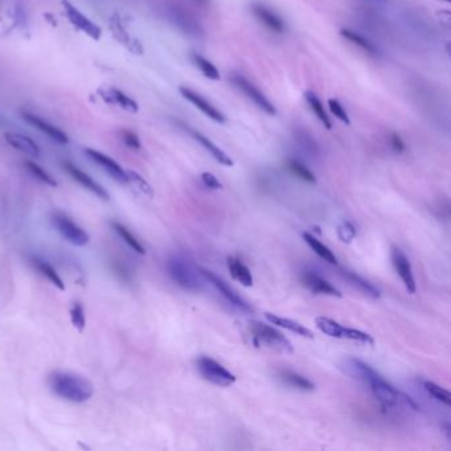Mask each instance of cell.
<instances>
[{"mask_svg": "<svg viewBox=\"0 0 451 451\" xmlns=\"http://www.w3.org/2000/svg\"><path fill=\"white\" fill-rule=\"evenodd\" d=\"M50 386L60 399L82 404L94 395L93 384L81 375L70 372H54L50 376Z\"/></svg>", "mask_w": 451, "mask_h": 451, "instance_id": "6da1fadb", "label": "cell"}, {"mask_svg": "<svg viewBox=\"0 0 451 451\" xmlns=\"http://www.w3.org/2000/svg\"><path fill=\"white\" fill-rule=\"evenodd\" d=\"M167 273L175 283L184 290L200 292L204 289L206 278L201 276L199 267L182 257L175 256L167 261Z\"/></svg>", "mask_w": 451, "mask_h": 451, "instance_id": "7a4b0ae2", "label": "cell"}, {"mask_svg": "<svg viewBox=\"0 0 451 451\" xmlns=\"http://www.w3.org/2000/svg\"><path fill=\"white\" fill-rule=\"evenodd\" d=\"M252 343L257 348H266L279 353H293L294 348L282 332L260 322H252L249 326Z\"/></svg>", "mask_w": 451, "mask_h": 451, "instance_id": "3957f363", "label": "cell"}, {"mask_svg": "<svg viewBox=\"0 0 451 451\" xmlns=\"http://www.w3.org/2000/svg\"><path fill=\"white\" fill-rule=\"evenodd\" d=\"M167 14L175 27H177L184 35L193 38H203L204 30L199 19L193 15L191 10L179 1H173L167 7Z\"/></svg>", "mask_w": 451, "mask_h": 451, "instance_id": "277c9868", "label": "cell"}, {"mask_svg": "<svg viewBox=\"0 0 451 451\" xmlns=\"http://www.w3.org/2000/svg\"><path fill=\"white\" fill-rule=\"evenodd\" d=\"M315 324L323 333L329 335L331 338L352 340V342L365 344V346H373L375 344V339L369 333L356 330V329L344 327L340 323L335 322L333 319H330L327 316H318L315 319Z\"/></svg>", "mask_w": 451, "mask_h": 451, "instance_id": "5b68a950", "label": "cell"}, {"mask_svg": "<svg viewBox=\"0 0 451 451\" xmlns=\"http://www.w3.org/2000/svg\"><path fill=\"white\" fill-rule=\"evenodd\" d=\"M196 366L197 371L200 372V375L204 377V380L217 385V386H232L237 377L229 372L224 365L220 364L219 362L207 358V356H201L196 360Z\"/></svg>", "mask_w": 451, "mask_h": 451, "instance_id": "8992f818", "label": "cell"}, {"mask_svg": "<svg viewBox=\"0 0 451 451\" xmlns=\"http://www.w3.org/2000/svg\"><path fill=\"white\" fill-rule=\"evenodd\" d=\"M230 81L239 90H241L243 94L258 109H261L263 113H266L267 116H272V117H274L277 114L276 106L272 104L269 101V98L261 91L260 89L256 87L253 82H250L245 76L240 74V73H232Z\"/></svg>", "mask_w": 451, "mask_h": 451, "instance_id": "52a82bcc", "label": "cell"}, {"mask_svg": "<svg viewBox=\"0 0 451 451\" xmlns=\"http://www.w3.org/2000/svg\"><path fill=\"white\" fill-rule=\"evenodd\" d=\"M339 369L352 380L362 382L368 386L382 377V375L377 373V371H375L371 365L355 358H344L339 363Z\"/></svg>", "mask_w": 451, "mask_h": 451, "instance_id": "ba28073f", "label": "cell"}, {"mask_svg": "<svg viewBox=\"0 0 451 451\" xmlns=\"http://www.w3.org/2000/svg\"><path fill=\"white\" fill-rule=\"evenodd\" d=\"M54 228L58 233L72 245L85 246L89 243V234L80 226H77L68 216L63 213H54L52 217Z\"/></svg>", "mask_w": 451, "mask_h": 451, "instance_id": "9c48e42d", "label": "cell"}, {"mask_svg": "<svg viewBox=\"0 0 451 451\" xmlns=\"http://www.w3.org/2000/svg\"><path fill=\"white\" fill-rule=\"evenodd\" d=\"M199 270H200L201 276L206 278V280H208L209 283H212V285L216 287V290H217L220 294L223 295L230 305H233L234 307H237V309L241 310V311H246V313H250V311H252V307L249 306V303H248L243 298H241L240 295L237 294V293H236V292H234V290L226 283L224 279H221L219 276H216L214 273H212V272H209V270H206V269H203V267H199Z\"/></svg>", "mask_w": 451, "mask_h": 451, "instance_id": "30bf717a", "label": "cell"}, {"mask_svg": "<svg viewBox=\"0 0 451 451\" xmlns=\"http://www.w3.org/2000/svg\"><path fill=\"white\" fill-rule=\"evenodd\" d=\"M179 91L188 102H191L197 110H200L204 116H207L209 120L217 122V123H226V114L221 110H219L214 104H210L208 100H206L201 94L196 93L195 90L187 87H179Z\"/></svg>", "mask_w": 451, "mask_h": 451, "instance_id": "8fae6325", "label": "cell"}, {"mask_svg": "<svg viewBox=\"0 0 451 451\" xmlns=\"http://www.w3.org/2000/svg\"><path fill=\"white\" fill-rule=\"evenodd\" d=\"M63 7L65 11L67 18L69 19L70 23L77 27L80 31H82L84 34L90 36L93 40H100L102 31L101 28L94 24L90 19L87 18L78 8H76L70 1L68 0H63Z\"/></svg>", "mask_w": 451, "mask_h": 451, "instance_id": "7c38bea8", "label": "cell"}, {"mask_svg": "<svg viewBox=\"0 0 451 451\" xmlns=\"http://www.w3.org/2000/svg\"><path fill=\"white\" fill-rule=\"evenodd\" d=\"M252 12L256 16V19L260 21L261 24L269 30L270 32L276 35H282L286 30L283 19L274 12L270 7H267L263 3H253L252 4Z\"/></svg>", "mask_w": 451, "mask_h": 451, "instance_id": "4fadbf2b", "label": "cell"}, {"mask_svg": "<svg viewBox=\"0 0 451 451\" xmlns=\"http://www.w3.org/2000/svg\"><path fill=\"white\" fill-rule=\"evenodd\" d=\"M392 263L396 269V273L404 282L406 290L412 294L416 293V280L413 276L410 261L408 260V257L399 250V248H392Z\"/></svg>", "mask_w": 451, "mask_h": 451, "instance_id": "5bb4252c", "label": "cell"}, {"mask_svg": "<svg viewBox=\"0 0 451 451\" xmlns=\"http://www.w3.org/2000/svg\"><path fill=\"white\" fill-rule=\"evenodd\" d=\"M21 117H23L24 121L30 123L31 126L36 127L37 130H40L41 133H44L45 135H48L54 142L61 143V144H67L69 142L68 135L63 130H60L58 127L53 126L52 123H50V122L44 121L43 118L37 117L35 114L27 113V111H21Z\"/></svg>", "mask_w": 451, "mask_h": 451, "instance_id": "9a60e30c", "label": "cell"}, {"mask_svg": "<svg viewBox=\"0 0 451 451\" xmlns=\"http://www.w3.org/2000/svg\"><path fill=\"white\" fill-rule=\"evenodd\" d=\"M65 171L77 182L80 183L82 187H85L87 190L94 193L97 197L102 199V200H109V193L104 190V187H101L94 179H91L89 175L85 174L82 170H80L78 167H76L74 164H72L70 162H64L63 163Z\"/></svg>", "mask_w": 451, "mask_h": 451, "instance_id": "2e32d148", "label": "cell"}, {"mask_svg": "<svg viewBox=\"0 0 451 451\" xmlns=\"http://www.w3.org/2000/svg\"><path fill=\"white\" fill-rule=\"evenodd\" d=\"M85 153H87V157H90L93 162H96L97 164H100L114 180H117L120 183H127V173L116 160H113L111 157L104 155L97 150H93V148H87Z\"/></svg>", "mask_w": 451, "mask_h": 451, "instance_id": "e0dca14e", "label": "cell"}, {"mask_svg": "<svg viewBox=\"0 0 451 451\" xmlns=\"http://www.w3.org/2000/svg\"><path fill=\"white\" fill-rule=\"evenodd\" d=\"M303 286L306 289H309L313 294L318 295H330V296H336V298H342V293L332 286L329 280H326L324 278L320 277L319 274L313 273V272H307L305 273L302 278H300Z\"/></svg>", "mask_w": 451, "mask_h": 451, "instance_id": "ac0fdd59", "label": "cell"}, {"mask_svg": "<svg viewBox=\"0 0 451 451\" xmlns=\"http://www.w3.org/2000/svg\"><path fill=\"white\" fill-rule=\"evenodd\" d=\"M182 126L184 127L186 131H188V134L191 135L192 138L195 139L197 143H200V144L208 151L209 154L214 157L220 164L226 166V167H232V166L234 164L233 160L229 157V155H226V153H224L219 146H216V144H214L210 139L207 138L204 134H201L200 131H197V130H195V129H192V127H188V126H186V124H182Z\"/></svg>", "mask_w": 451, "mask_h": 451, "instance_id": "d6986e66", "label": "cell"}, {"mask_svg": "<svg viewBox=\"0 0 451 451\" xmlns=\"http://www.w3.org/2000/svg\"><path fill=\"white\" fill-rule=\"evenodd\" d=\"M100 96L102 100L107 104H118L121 106L123 110L130 111V113H137L139 110V106L133 98L126 96L123 91L114 89V87H107V89H101Z\"/></svg>", "mask_w": 451, "mask_h": 451, "instance_id": "ffe728a7", "label": "cell"}, {"mask_svg": "<svg viewBox=\"0 0 451 451\" xmlns=\"http://www.w3.org/2000/svg\"><path fill=\"white\" fill-rule=\"evenodd\" d=\"M4 139L7 140V143L10 146H12L14 148H16L19 151L30 155V157H40V148L36 144L34 139L24 135V134H19V133H4Z\"/></svg>", "mask_w": 451, "mask_h": 451, "instance_id": "44dd1931", "label": "cell"}, {"mask_svg": "<svg viewBox=\"0 0 451 451\" xmlns=\"http://www.w3.org/2000/svg\"><path fill=\"white\" fill-rule=\"evenodd\" d=\"M265 318H266L272 324H276L278 327H282V329H285V330L292 331V332H294L296 335H300V336L307 338V339H314L313 332L309 330L307 327H305L303 324L298 323L296 320L287 319V318H282V316H278L276 314L270 313H265Z\"/></svg>", "mask_w": 451, "mask_h": 451, "instance_id": "7402d4cb", "label": "cell"}, {"mask_svg": "<svg viewBox=\"0 0 451 451\" xmlns=\"http://www.w3.org/2000/svg\"><path fill=\"white\" fill-rule=\"evenodd\" d=\"M340 35L343 36L349 43H352L353 45H356L358 48H360L363 52L368 53L371 56H379L380 54V48L373 41H371L368 37H365L359 32H355L352 30L344 28V30L340 31Z\"/></svg>", "mask_w": 451, "mask_h": 451, "instance_id": "603a6c76", "label": "cell"}, {"mask_svg": "<svg viewBox=\"0 0 451 451\" xmlns=\"http://www.w3.org/2000/svg\"><path fill=\"white\" fill-rule=\"evenodd\" d=\"M295 142L298 143V146L310 157H319L320 154V147L316 142V139L314 138L310 131H307L303 127H298L294 130Z\"/></svg>", "mask_w": 451, "mask_h": 451, "instance_id": "cb8c5ba5", "label": "cell"}, {"mask_svg": "<svg viewBox=\"0 0 451 451\" xmlns=\"http://www.w3.org/2000/svg\"><path fill=\"white\" fill-rule=\"evenodd\" d=\"M279 379L282 380L283 384H286L290 388H294L302 392H311L315 389V385L313 382H310L309 379H306L305 376L296 373L294 371H289V369H283L279 372Z\"/></svg>", "mask_w": 451, "mask_h": 451, "instance_id": "d4e9b609", "label": "cell"}, {"mask_svg": "<svg viewBox=\"0 0 451 451\" xmlns=\"http://www.w3.org/2000/svg\"><path fill=\"white\" fill-rule=\"evenodd\" d=\"M228 269L230 272V276L237 282H240L245 287H250L253 285V276L246 265H243L241 261L234 257L228 258Z\"/></svg>", "mask_w": 451, "mask_h": 451, "instance_id": "484cf974", "label": "cell"}, {"mask_svg": "<svg viewBox=\"0 0 451 451\" xmlns=\"http://www.w3.org/2000/svg\"><path fill=\"white\" fill-rule=\"evenodd\" d=\"M305 98H306V102L310 106L311 111L316 116V118L320 121V123L327 130H331L332 129V122H331V118L329 117L326 109H324V104L319 100V97L313 91H306Z\"/></svg>", "mask_w": 451, "mask_h": 451, "instance_id": "4316f807", "label": "cell"}, {"mask_svg": "<svg viewBox=\"0 0 451 451\" xmlns=\"http://www.w3.org/2000/svg\"><path fill=\"white\" fill-rule=\"evenodd\" d=\"M343 276H344V278L347 279L348 282H349L353 287H356L360 293H363V294L369 296V298H372V299H379V298H380V292H379V289H376V286H373L371 282L365 280L364 278H362L360 276L352 273V272H344Z\"/></svg>", "mask_w": 451, "mask_h": 451, "instance_id": "83f0119b", "label": "cell"}, {"mask_svg": "<svg viewBox=\"0 0 451 451\" xmlns=\"http://www.w3.org/2000/svg\"><path fill=\"white\" fill-rule=\"evenodd\" d=\"M32 265L35 266L36 270L47 278L52 285H54L58 290L64 292L65 290V283L64 280L61 279V277L57 274V272L54 270L52 265H50L48 262L45 261L40 260V258H32Z\"/></svg>", "mask_w": 451, "mask_h": 451, "instance_id": "f1b7e54d", "label": "cell"}, {"mask_svg": "<svg viewBox=\"0 0 451 451\" xmlns=\"http://www.w3.org/2000/svg\"><path fill=\"white\" fill-rule=\"evenodd\" d=\"M286 168L292 174L295 175L298 179H300V180H303L306 183H310V184H315L316 183V177H315L313 171L305 163H302L298 159L289 157L286 160Z\"/></svg>", "mask_w": 451, "mask_h": 451, "instance_id": "f546056e", "label": "cell"}, {"mask_svg": "<svg viewBox=\"0 0 451 451\" xmlns=\"http://www.w3.org/2000/svg\"><path fill=\"white\" fill-rule=\"evenodd\" d=\"M191 60L192 63L195 64V67L200 70L203 73V76L207 77L208 80L219 81L221 78L220 72H219V69L216 68V65L212 61H209L208 58L203 57L201 54L192 53Z\"/></svg>", "mask_w": 451, "mask_h": 451, "instance_id": "4dcf8cb0", "label": "cell"}, {"mask_svg": "<svg viewBox=\"0 0 451 451\" xmlns=\"http://www.w3.org/2000/svg\"><path fill=\"white\" fill-rule=\"evenodd\" d=\"M303 239H305L306 243L313 249L314 252H315L322 260L329 262L331 265H336V263H338V260H336L335 254L331 252L330 248L326 246L324 243H320L319 240H316L313 234H310L309 232H305V233H303Z\"/></svg>", "mask_w": 451, "mask_h": 451, "instance_id": "1f68e13d", "label": "cell"}, {"mask_svg": "<svg viewBox=\"0 0 451 451\" xmlns=\"http://www.w3.org/2000/svg\"><path fill=\"white\" fill-rule=\"evenodd\" d=\"M111 228L116 230V233L121 237L122 240L129 245V248H131L134 252H137L139 254H144L146 253L143 245L139 243L138 239L126 226H122L120 223L113 221L111 223Z\"/></svg>", "mask_w": 451, "mask_h": 451, "instance_id": "d6a6232c", "label": "cell"}, {"mask_svg": "<svg viewBox=\"0 0 451 451\" xmlns=\"http://www.w3.org/2000/svg\"><path fill=\"white\" fill-rule=\"evenodd\" d=\"M424 386H425L426 392H428L432 397L438 399V401L442 402V404H445L446 406H450L451 396L448 389H445V388L437 385V384L433 382H425Z\"/></svg>", "mask_w": 451, "mask_h": 451, "instance_id": "836d02e7", "label": "cell"}, {"mask_svg": "<svg viewBox=\"0 0 451 451\" xmlns=\"http://www.w3.org/2000/svg\"><path fill=\"white\" fill-rule=\"evenodd\" d=\"M25 167H27V170H28L31 174L35 176L36 179H38V180L43 182L44 184H48V186H51V187H57V182H56L52 176L48 174L44 168H41L37 163H35V162H31V160L25 162Z\"/></svg>", "mask_w": 451, "mask_h": 451, "instance_id": "e575fe53", "label": "cell"}, {"mask_svg": "<svg viewBox=\"0 0 451 451\" xmlns=\"http://www.w3.org/2000/svg\"><path fill=\"white\" fill-rule=\"evenodd\" d=\"M70 319H72V324L74 326L76 330H78L80 332L84 331L85 324H87L85 311H84V307L78 302H74L70 307Z\"/></svg>", "mask_w": 451, "mask_h": 451, "instance_id": "d590c367", "label": "cell"}, {"mask_svg": "<svg viewBox=\"0 0 451 451\" xmlns=\"http://www.w3.org/2000/svg\"><path fill=\"white\" fill-rule=\"evenodd\" d=\"M126 173H127V183H130L131 186H134L143 195L153 197L154 191H153L151 186L140 175L134 173V171H126Z\"/></svg>", "mask_w": 451, "mask_h": 451, "instance_id": "8d00e7d4", "label": "cell"}, {"mask_svg": "<svg viewBox=\"0 0 451 451\" xmlns=\"http://www.w3.org/2000/svg\"><path fill=\"white\" fill-rule=\"evenodd\" d=\"M329 107H330L331 113H332L339 121L343 122V123H346V124H349V123H351L347 110L344 109V106L340 104L338 100H335V98H331V100H329Z\"/></svg>", "mask_w": 451, "mask_h": 451, "instance_id": "74e56055", "label": "cell"}, {"mask_svg": "<svg viewBox=\"0 0 451 451\" xmlns=\"http://www.w3.org/2000/svg\"><path fill=\"white\" fill-rule=\"evenodd\" d=\"M338 236L343 243H351L356 237V228L349 221H343L338 228Z\"/></svg>", "mask_w": 451, "mask_h": 451, "instance_id": "f35d334b", "label": "cell"}, {"mask_svg": "<svg viewBox=\"0 0 451 451\" xmlns=\"http://www.w3.org/2000/svg\"><path fill=\"white\" fill-rule=\"evenodd\" d=\"M122 139L124 142V144L133 150H140L142 144H140V140H139V137L131 130H122L121 131Z\"/></svg>", "mask_w": 451, "mask_h": 451, "instance_id": "ab89813d", "label": "cell"}, {"mask_svg": "<svg viewBox=\"0 0 451 451\" xmlns=\"http://www.w3.org/2000/svg\"><path fill=\"white\" fill-rule=\"evenodd\" d=\"M201 182L209 190H221L223 188L221 182L210 173H203L201 174Z\"/></svg>", "mask_w": 451, "mask_h": 451, "instance_id": "60d3db41", "label": "cell"}, {"mask_svg": "<svg viewBox=\"0 0 451 451\" xmlns=\"http://www.w3.org/2000/svg\"><path fill=\"white\" fill-rule=\"evenodd\" d=\"M389 144H390L392 150H393L395 153H397V154H401V153H404V151L406 150V144H405V142L402 140V138L399 137L397 133H392V134H390V137H389Z\"/></svg>", "mask_w": 451, "mask_h": 451, "instance_id": "b9f144b4", "label": "cell"}, {"mask_svg": "<svg viewBox=\"0 0 451 451\" xmlns=\"http://www.w3.org/2000/svg\"><path fill=\"white\" fill-rule=\"evenodd\" d=\"M193 1H195L197 6H200V7H207L210 0H193Z\"/></svg>", "mask_w": 451, "mask_h": 451, "instance_id": "7bdbcfd3", "label": "cell"}, {"mask_svg": "<svg viewBox=\"0 0 451 451\" xmlns=\"http://www.w3.org/2000/svg\"><path fill=\"white\" fill-rule=\"evenodd\" d=\"M376 1H386V0H376Z\"/></svg>", "mask_w": 451, "mask_h": 451, "instance_id": "ee69618b", "label": "cell"}, {"mask_svg": "<svg viewBox=\"0 0 451 451\" xmlns=\"http://www.w3.org/2000/svg\"><path fill=\"white\" fill-rule=\"evenodd\" d=\"M445 1H448V3H450L451 0H445Z\"/></svg>", "mask_w": 451, "mask_h": 451, "instance_id": "f6af8a7d", "label": "cell"}]
</instances>
